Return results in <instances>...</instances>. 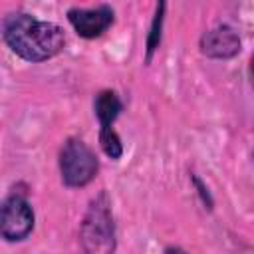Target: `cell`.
Masks as SVG:
<instances>
[{"label":"cell","mask_w":254,"mask_h":254,"mask_svg":"<svg viewBox=\"0 0 254 254\" xmlns=\"http://www.w3.org/2000/svg\"><path fill=\"white\" fill-rule=\"evenodd\" d=\"M4 40L14 54L28 62H44L64 50V30L30 14H10L4 20Z\"/></svg>","instance_id":"1"},{"label":"cell","mask_w":254,"mask_h":254,"mask_svg":"<svg viewBox=\"0 0 254 254\" xmlns=\"http://www.w3.org/2000/svg\"><path fill=\"white\" fill-rule=\"evenodd\" d=\"M81 246L85 254H113L115 228L107 194L101 192L89 206L81 222Z\"/></svg>","instance_id":"2"},{"label":"cell","mask_w":254,"mask_h":254,"mask_svg":"<svg viewBox=\"0 0 254 254\" xmlns=\"http://www.w3.org/2000/svg\"><path fill=\"white\" fill-rule=\"evenodd\" d=\"M60 169L67 187H83L97 175L99 163L81 139H67L60 153Z\"/></svg>","instance_id":"3"},{"label":"cell","mask_w":254,"mask_h":254,"mask_svg":"<svg viewBox=\"0 0 254 254\" xmlns=\"http://www.w3.org/2000/svg\"><path fill=\"white\" fill-rule=\"evenodd\" d=\"M121 109H123V103L117 97V93H113V91H101L95 97V115L101 123L99 143H101L105 155L111 157V159H119L121 153H123L121 139L113 131V121L117 119Z\"/></svg>","instance_id":"4"},{"label":"cell","mask_w":254,"mask_h":254,"mask_svg":"<svg viewBox=\"0 0 254 254\" xmlns=\"http://www.w3.org/2000/svg\"><path fill=\"white\" fill-rule=\"evenodd\" d=\"M34 228V212L26 198L12 194L2 204L0 230L6 240H24Z\"/></svg>","instance_id":"5"},{"label":"cell","mask_w":254,"mask_h":254,"mask_svg":"<svg viewBox=\"0 0 254 254\" xmlns=\"http://www.w3.org/2000/svg\"><path fill=\"white\" fill-rule=\"evenodd\" d=\"M67 20L81 38H97L113 24V10L109 6L97 8H71Z\"/></svg>","instance_id":"6"},{"label":"cell","mask_w":254,"mask_h":254,"mask_svg":"<svg viewBox=\"0 0 254 254\" xmlns=\"http://www.w3.org/2000/svg\"><path fill=\"white\" fill-rule=\"evenodd\" d=\"M200 52L208 58L226 60L240 52V38L238 34L228 26H218L214 30H208L200 40Z\"/></svg>","instance_id":"7"},{"label":"cell","mask_w":254,"mask_h":254,"mask_svg":"<svg viewBox=\"0 0 254 254\" xmlns=\"http://www.w3.org/2000/svg\"><path fill=\"white\" fill-rule=\"evenodd\" d=\"M163 8L165 4H161L157 8V16H155V22H153V28H151V36H149V44H147V60H151L155 48L159 46V40H161V22H163Z\"/></svg>","instance_id":"8"},{"label":"cell","mask_w":254,"mask_h":254,"mask_svg":"<svg viewBox=\"0 0 254 254\" xmlns=\"http://www.w3.org/2000/svg\"><path fill=\"white\" fill-rule=\"evenodd\" d=\"M165 254H187L185 250H181V248H169Z\"/></svg>","instance_id":"9"},{"label":"cell","mask_w":254,"mask_h":254,"mask_svg":"<svg viewBox=\"0 0 254 254\" xmlns=\"http://www.w3.org/2000/svg\"><path fill=\"white\" fill-rule=\"evenodd\" d=\"M250 79L254 83V56H252V62H250Z\"/></svg>","instance_id":"10"}]
</instances>
